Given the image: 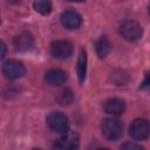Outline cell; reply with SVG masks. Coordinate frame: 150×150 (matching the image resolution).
<instances>
[{
  "label": "cell",
  "instance_id": "1",
  "mask_svg": "<svg viewBox=\"0 0 150 150\" xmlns=\"http://www.w3.org/2000/svg\"><path fill=\"white\" fill-rule=\"evenodd\" d=\"M129 135L135 141H144L150 136V122L145 118H136L129 127Z\"/></svg>",
  "mask_w": 150,
  "mask_h": 150
},
{
  "label": "cell",
  "instance_id": "2",
  "mask_svg": "<svg viewBox=\"0 0 150 150\" xmlns=\"http://www.w3.org/2000/svg\"><path fill=\"white\" fill-rule=\"evenodd\" d=\"M120 34L121 36L130 42L137 41L142 38L143 34V29L141 27V25L134 20H127L124 21L121 26H120Z\"/></svg>",
  "mask_w": 150,
  "mask_h": 150
},
{
  "label": "cell",
  "instance_id": "3",
  "mask_svg": "<svg viewBox=\"0 0 150 150\" xmlns=\"http://www.w3.org/2000/svg\"><path fill=\"white\" fill-rule=\"evenodd\" d=\"M101 130H102L103 136L107 139L115 141L121 137L123 127L118 120H116L114 117H109V118L103 120V122L101 124Z\"/></svg>",
  "mask_w": 150,
  "mask_h": 150
},
{
  "label": "cell",
  "instance_id": "4",
  "mask_svg": "<svg viewBox=\"0 0 150 150\" xmlns=\"http://www.w3.org/2000/svg\"><path fill=\"white\" fill-rule=\"evenodd\" d=\"M46 121H47V125L49 127V129L55 132H67L69 129L68 117L60 111L49 112Z\"/></svg>",
  "mask_w": 150,
  "mask_h": 150
},
{
  "label": "cell",
  "instance_id": "5",
  "mask_svg": "<svg viewBox=\"0 0 150 150\" xmlns=\"http://www.w3.org/2000/svg\"><path fill=\"white\" fill-rule=\"evenodd\" d=\"M25 66L19 60H8L2 64V75L8 80L19 79L25 74Z\"/></svg>",
  "mask_w": 150,
  "mask_h": 150
},
{
  "label": "cell",
  "instance_id": "6",
  "mask_svg": "<svg viewBox=\"0 0 150 150\" xmlns=\"http://www.w3.org/2000/svg\"><path fill=\"white\" fill-rule=\"evenodd\" d=\"M50 54L59 60H64L73 54V45L67 40H56L50 45Z\"/></svg>",
  "mask_w": 150,
  "mask_h": 150
},
{
  "label": "cell",
  "instance_id": "7",
  "mask_svg": "<svg viewBox=\"0 0 150 150\" xmlns=\"http://www.w3.org/2000/svg\"><path fill=\"white\" fill-rule=\"evenodd\" d=\"M59 150H79V136L75 132H66L56 141Z\"/></svg>",
  "mask_w": 150,
  "mask_h": 150
},
{
  "label": "cell",
  "instance_id": "8",
  "mask_svg": "<svg viewBox=\"0 0 150 150\" xmlns=\"http://www.w3.org/2000/svg\"><path fill=\"white\" fill-rule=\"evenodd\" d=\"M61 23L68 29H76L82 25V16L75 11H66L60 16Z\"/></svg>",
  "mask_w": 150,
  "mask_h": 150
},
{
  "label": "cell",
  "instance_id": "9",
  "mask_svg": "<svg viewBox=\"0 0 150 150\" xmlns=\"http://www.w3.org/2000/svg\"><path fill=\"white\" fill-rule=\"evenodd\" d=\"M103 108H104V111L107 114H109L111 116H120L125 110V103L121 98L112 97V98H108L104 102Z\"/></svg>",
  "mask_w": 150,
  "mask_h": 150
},
{
  "label": "cell",
  "instance_id": "10",
  "mask_svg": "<svg viewBox=\"0 0 150 150\" xmlns=\"http://www.w3.org/2000/svg\"><path fill=\"white\" fill-rule=\"evenodd\" d=\"M13 45H14L15 49L19 52H28L34 46V38L29 33L23 32L14 38Z\"/></svg>",
  "mask_w": 150,
  "mask_h": 150
},
{
  "label": "cell",
  "instance_id": "11",
  "mask_svg": "<svg viewBox=\"0 0 150 150\" xmlns=\"http://www.w3.org/2000/svg\"><path fill=\"white\" fill-rule=\"evenodd\" d=\"M66 79H67L66 73L61 69H57V68L48 70L45 75L46 82L50 86H61L66 82Z\"/></svg>",
  "mask_w": 150,
  "mask_h": 150
},
{
  "label": "cell",
  "instance_id": "12",
  "mask_svg": "<svg viewBox=\"0 0 150 150\" xmlns=\"http://www.w3.org/2000/svg\"><path fill=\"white\" fill-rule=\"evenodd\" d=\"M76 70H77V76H79L80 83H83V81L86 79V73H87V54H86L84 49H81L79 53Z\"/></svg>",
  "mask_w": 150,
  "mask_h": 150
},
{
  "label": "cell",
  "instance_id": "13",
  "mask_svg": "<svg viewBox=\"0 0 150 150\" xmlns=\"http://www.w3.org/2000/svg\"><path fill=\"white\" fill-rule=\"evenodd\" d=\"M96 53L100 57H105L111 50V43L107 38H101L96 41Z\"/></svg>",
  "mask_w": 150,
  "mask_h": 150
},
{
  "label": "cell",
  "instance_id": "14",
  "mask_svg": "<svg viewBox=\"0 0 150 150\" xmlns=\"http://www.w3.org/2000/svg\"><path fill=\"white\" fill-rule=\"evenodd\" d=\"M33 7L36 12L41 13V14H48L52 11V5L49 1H45V0H38L33 2Z\"/></svg>",
  "mask_w": 150,
  "mask_h": 150
},
{
  "label": "cell",
  "instance_id": "15",
  "mask_svg": "<svg viewBox=\"0 0 150 150\" xmlns=\"http://www.w3.org/2000/svg\"><path fill=\"white\" fill-rule=\"evenodd\" d=\"M69 98H73L70 90L66 89V90H63L62 93H60V98H59V101H60L61 104H68V103H70L71 100H69Z\"/></svg>",
  "mask_w": 150,
  "mask_h": 150
},
{
  "label": "cell",
  "instance_id": "16",
  "mask_svg": "<svg viewBox=\"0 0 150 150\" xmlns=\"http://www.w3.org/2000/svg\"><path fill=\"white\" fill-rule=\"evenodd\" d=\"M120 150H144L143 146H141L139 144H136L134 142H125L121 145Z\"/></svg>",
  "mask_w": 150,
  "mask_h": 150
},
{
  "label": "cell",
  "instance_id": "17",
  "mask_svg": "<svg viewBox=\"0 0 150 150\" xmlns=\"http://www.w3.org/2000/svg\"><path fill=\"white\" fill-rule=\"evenodd\" d=\"M141 88H143V89H144V88H150V74H146L145 80L143 81Z\"/></svg>",
  "mask_w": 150,
  "mask_h": 150
},
{
  "label": "cell",
  "instance_id": "18",
  "mask_svg": "<svg viewBox=\"0 0 150 150\" xmlns=\"http://www.w3.org/2000/svg\"><path fill=\"white\" fill-rule=\"evenodd\" d=\"M0 48H1V55H0V56L4 57V56H5V53H6V46H5L4 42H1V47H0Z\"/></svg>",
  "mask_w": 150,
  "mask_h": 150
},
{
  "label": "cell",
  "instance_id": "19",
  "mask_svg": "<svg viewBox=\"0 0 150 150\" xmlns=\"http://www.w3.org/2000/svg\"><path fill=\"white\" fill-rule=\"evenodd\" d=\"M32 150H42V149H39V148H34V149H32Z\"/></svg>",
  "mask_w": 150,
  "mask_h": 150
},
{
  "label": "cell",
  "instance_id": "20",
  "mask_svg": "<svg viewBox=\"0 0 150 150\" xmlns=\"http://www.w3.org/2000/svg\"><path fill=\"white\" fill-rule=\"evenodd\" d=\"M98 150H109V149H105V148H102V149H98Z\"/></svg>",
  "mask_w": 150,
  "mask_h": 150
},
{
  "label": "cell",
  "instance_id": "21",
  "mask_svg": "<svg viewBox=\"0 0 150 150\" xmlns=\"http://www.w3.org/2000/svg\"><path fill=\"white\" fill-rule=\"evenodd\" d=\"M149 12H150V5H149Z\"/></svg>",
  "mask_w": 150,
  "mask_h": 150
}]
</instances>
